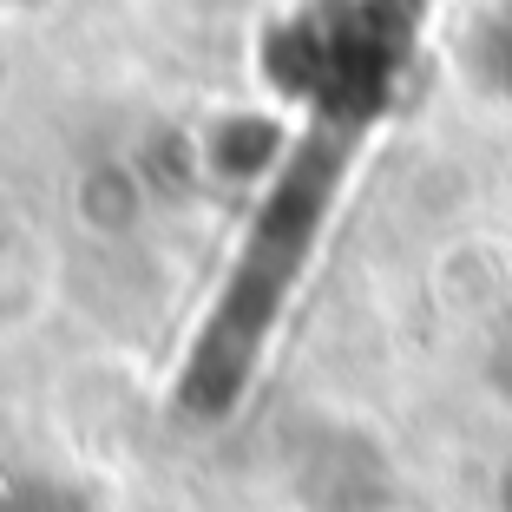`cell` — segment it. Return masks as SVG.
<instances>
[{"instance_id":"cell-5","label":"cell","mask_w":512,"mask_h":512,"mask_svg":"<svg viewBox=\"0 0 512 512\" xmlns=\"http://www.w3.org/2000/svg\"><path fill=\"white\" fill-rule=\"evenodd\" d=\"M499 381L512 388V335H506V348H499Z\"/></svg>"},{"instance_id":"cell-2","label":"cell","mask_w":512,"mask_h":512,"mask_svg":"<svg viewBox=\"0 0 512 512\" xmlns=\"http://www.w3.org/2000/svg\"><path fill=\"white\" fill-rule=\"evenodd\" d=\"M421 46V0H309L270 33V79L316 132L362 138Z\"/></svg>"},{"instance_id":"cell-4","label":"cell","mask_w":512,"mask_h":512,"mask_svg":"<svg viewBox=\"0 0 512 512\" xmlns=\"http://www.w3.org/2000/svg\"><path fill=\"white\" fill-rule=\"evenodd\" d=\"M480 73H486V86H499V92H512V7L486 27V40H480Z\"/></svg>"},{"instance_id":"cell-1","label":"cell","mask_w":512,"mask_h":512,"mask_svg":"<svg viewBox=\"0 0 512 512\" xmlns=\"http://www.w3.org/2000/svg\"><path fill=\"white\" fill-rule=\"evenodd\" d=\"M348 151H355V138L309 132V145L256 197V217L243 230L237 256H230L224 283H217L211 316L191 342V362H184V407L191 414H224L243 394L250 368L263 362L276 322L289 316L302 276L316 263V243L329 230L335 197H342Z\"/></svg>"},{"instance_id":"cell-3","label":"cell","mask_w":512,"mask_h":512,"mask_svg":"<svg viewBox=\"0 0 512 512\" xmlns=\"http://www.w3.org/2000/svg\"><path fill=\"white\" fill-rule=\"evenodd\" d=\"M0 512H92V506L60 480H7L0 486Z\"/></svg>"},{"instance_id":"cell-6","label":"cell","mask_w":512,"mask_h":512,"mask_svg":"<svg viewBox=\"0 0 512 512\" xmlns=\"http://www.w3.org/2000/svg\"><path fill=\"white\" fill-rule=\"evenodd\" d=\"M7 7H33V0H7Z\"/></svg>"}]
</instances>
